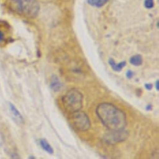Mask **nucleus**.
<instances>
[{"mask_svg":"<svg viewBox=\"0 0 159 159\" xmlns=\"http://www.w3.org/2000/svg\"><path fill=\"white\" fill-rule=\"evenodd\" d=\"M126 76H127V79L130 80L133 78V76H134V72H132L131 70H128L127 72V73H126Z\"/></svg>","mask_w":159,"mask_h":159,"instance_id":"13","label":"nucleus"},{"mask_svg":"<svg viewBox=\"0 0 159 159\" xmlns=\"http://www.w3.org/2000/svg\"><path fill=\"white\" fill-rule=\"evenodd\" d=\"M143 59L140 54H136L130 58V63L134 66H140L143 65Z\"/></svg>","mask_w":159,"mask_h":159,"instance_id":"10","label":"nucleus"},{"mask_svg":"<svg viewBox=\"0 0 159 159\" xmlns=\"http://www.w3.org/2000/svg\"><path fill=\"white\" fill-rule=\"evenodd\" d=\"M128 135V132L124 129L121 130H111V132L105 135L104 140L109 144H116L126 140Z\"/></svg>","mask_w":159,"mask_h":159,"instance_id":"5","label":"nucleus"},{"mask_svg":"<svg viewBox=\"0 0 159 159\" xmlns=\"http://www.w3.org/2000/svg\"><path fill=\"white\" fill-rule=\"evenodd\" d=\"M9 107L10 111H11V116H12L14 119L16 121V123H19V124H24L25 121H24L23 117H22V116L21 115V113L18 111V109L15 107V105L12 104L11 103H9Z\"/></svg>","mask_w":159,"mask_h":159,"instance_id":"6","label":"nucleus"},{"mask_svg":"<svg viewBox=\"0 0 159 159\" xmlns=\"http://www.w3.org/2000/svg\"><path fill=\"white\" fill-rule=\"evenodd\" d=\"M49 85H50L51 89L55 92H59L62 87V84L61 83V81H60L59 77L57 76H56V75L52 76V77L50 79V84Z\"/></svg>","mask_w":159,"mask_h":159,"instance_id":"7","label":"nucleus"},{"mask_svg":"<svg viewBox=\"0 0 159 159\" xmlns=\"http://www.w3.org/2000/svg\"><path fill=\"white\" fill-rule=\"evenodd\" d=\"M71 122L72 126L80 131H86L91 127V122L89 116L84 112L80 111V110L72 112Z\"/></svg>","mask_w":159,"mask_h":159,"instance_id":"4","label":"nucleus"},{"mask_svg":"<svg viewBox=\"0 0 159 159\" xmlns=\"http://www.w3.org/2000/svg\"><path fill=\"white\" fill-rule=\"evenodd\" d=\"M62 103L68 111H77L83 107V95L77 89H71L62 97Z\"/></svg>","mask_w":159,"mask_h":159,"instance_id":"3","label":"nucleus"},{"mask_svg":"<svg viewBox=\"0 0 159 159\" xmlns=\"http://www.w3.org/2000/svg\"><path fill=\"white\" fill-rule=\"evenodd\" d=\"M146 110L147 111H151L152 110V105H150V104H148L147 106V107H146Z\"/></svg>","mask_w":159,"mask_h":159,"instance_id":"17","label":"nucleus"},{"mask_svg":"<svg viewBox=\"0 0 159 159\" xmlns=\"http://www.w3.org/2000/svg\"><path fill=\"white\" fill-rule=\"evenodd\" d=\"M10 8L21 16L34 18L39 13L40 5L37 0H11Z\"/></svg>","mask_w":159,"mask_h":159,"instance_id":"2","label":"nucleus"},{"mask_svg":"<svg viewBox=\"0 0 159 159\" xmlns=\"http://www.w3.org/2000/svg\"><path fill=\"white\" fill-rule=\"evenodd\" d=\"M40 146L42 147V148L45 150V152H47L48 154H53V149L51 147L50 144L48 143L45 139H42L40 140Z\"/></svg>","mask_w":159,"mask_h":159,"instance_id":"9","label":"nucleus"},{"mask_svg":"<svg viewBox=\"0 0 159 159\" xmlns=\"http://www.w3.org/2000/svg\"><path fill=\"white\" fill-rule=\"evenodd\" d=\"M155 88H156V90L158 92V91H159V80H156Z\"/></svg>","mask_w":159,"mask_h":159,"instance_id":"16","label":"nucleus"},{"mask_svg":"<svg viewBox=\"0 0 159 159\" xmlns=\"http://www.w3.org/2000/svg\"><path fill=\"white\" fill-rule=\"evenodd\" d=\"M107 2H108V0H88L89 5L96 7H101Z\"/></svg>","mask_w":159,"mask_h":159,"instance_id":"11","label":"nucleus"},{"mask_svg":"<svg viewBox=\"0 0 159 159\" xmlns=\"http://www.w3.org/2000/svg\"><path fill=\"white\" fill-rule=\"evenodd\" d=\"M5 41V33L0 30V42H2Z\"/></svg>","mask_w":159,"mask_h":159,"instance_id":"14","label":"nucleus"},{"mask_svg":"<svg viewBox=\"0 0 159 159\" xmlns=\"http://www.w3.org/2000/svg\"><path fill=\"white\" fill-rule=\"evenodd\" d=\"M108 64L115 72H121L123 67H125L126 65H127L126 61H122L119 64H116L113 59H109Z\"/></svg>","mask_w":159,"mask_h":159,"instance_id":"8","label":"nucleus"},{"mask_svg":"<svg viewBox=\"0 0 159 159\" xmlns=\"http://www.w3.org/2000/svg\"><path fill=\"white\" fill-rule=\"evenodd\" d=\"M144 5L147 9H152L154 6V0H145Z\"/></svg>","mask_w":159,"mask_h":159,"instance_id":"12","label":"nucleus"},{"mask_svg":"<svg viewBox=\"0 0 159 159\" xmlns=\"http://www.w3.org/2000/svg\"><path fill=\"white\" fill-rule=\"evenodd\" d=\"M145 89L148 91H150L153 89V84H145Z\"/></svg>","mask_w":159,"mask_h":159,"instance_id":"15","label":"nucleus"},{"mask_svg":"<svg viewBox=\"0 0 159 159\" xmlns=\"http://www.w3.org/2000/svg\"><path fill=\"white\" fill-rule=\"evenodd\" d=\"M96 114L103 124L110 130H121L127 126L126 115L111 103L98 105Z\"/></svg>","mask_w":159,"mask_h":159,"instance_id":"1","label":"nucleus"}]
</instances>
